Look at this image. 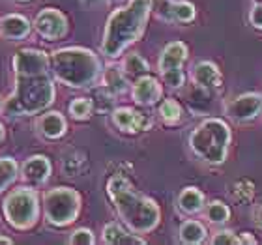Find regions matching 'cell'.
<instances>
[{"instance_id":"1","label":"cell","mask_w":262,"mask_h":245,"mask_svg":"<svg viewBox=\"0 0 262 245\" xmlns=\"http://www.w3.org/2000/svg\"><path fill=\"white\" fill-rule=\"evenodd\" d=\"M15 92L4 103L10 116H32L53 105L56 96L49 77V56L38 49H21L13 56Z\"/></svg>"},{"instance_id":"2","label":"cell","mask_w":262,"mask_h":245,"mask_svg":"<svg viewBox=\"0 0 262 245\" xmlns=\"http://www.w3.org/2000/svg\"><path fill=\"white\" fill-rule=\"evenodd\" d=\"M152 11V0H129L127 6L111 13L103 30L101 53L109 58L120 56L133 41L141 38Z\"/></svg>"},{"instance_id":"3","label":"cell","mask_w":262,"mask_h":245,"mask_svg":"<svg viewBox=\"0 0 262 245\" xmlns=\"http://www.w3.org/2000/svg\"><path fill=\"white\" fill-rule=\"evenodd\" d=\"M107 193H109L120 219L133 232L144 234L159 225L161 212H159L158 204L152 198H148V196L141 195L137 189H133V185L124 176H113L107 182Z\"/></svg>"},{"instance_id":"4","label":"cell","mask_w":262,"mask_h":245,"mask_svg":"<svg viewBox=\"0 0 262 245\" xmlns=\"http://www.w3.org/2000/svg\"><path fill=\"white\" fill-rule=\"evenodd\" d=\"M51 65L56 81L71 88H88L96 84L101 71L98 56L82 47H68L51 55Z\"/></svg>"},{"instance_id":"5","label":"cell","mask_w":262,"mask_h":245,"mask_svg":"<svg viewBox=\"0 0 262 245\" xmlns=\"http://www.w3.org/2000/svg\"><path fill=\"white\" fill-rule=\"evenodd\" d=\"M230 129L223 120L210 118L204 120L189 135V146L193 152L210 165L223 163L229 152Z\"/></svg>"},{"instance_id":"6","label":"cell","mask_w":262,"mask_h":245,"mask_svg":"<svg viewBox=\"0 0 262 245\" xmlns=\"http://www.w3.org/2000/svg\"><path fill=\"white\" fill-rule=\"evenodd\" d=\"M4 217L8 225L17 230L32 229L39 217L38 193L28 187L11 191L4 201Z\"/></svg>"},{"instance_id":"7","label":"cell","mask_w":262,"mask_h":245,"mask_svg":"<svg viewBox=\"0 0 262 245\" xmlns=\"http://www.w3.org/2000/svg\"><path fill=\"white\" fill-rule=\"evenodd\" d=\"M81 212V195L71 187H55L43 195V213L53 227H68Z\"/></svg>"},{"instance_id":"8","label":"cell","mask_w":262,"mask_h":245,"mask_svg":"<svg viewBox=\"0 0 262 245\" xmlns=\"http://www.w3.org/2000/svg\"><path fill=\"white\" fill-rule=\"evenodd\" d=\"M34 27L38 30L41 38L49 39V41H56L66 36L68 32V19L62 11L55 10V8H47V10L39 11Z\"/></svg>"},{"instance_id":"9","label":"cell","mask_w":262,"mask_h":245,"mask_svg":"<svg viewBox=\"0 0 262 245\" xmlns=\"http://www.w3.org/2000/svg\"><path fill=\"white\" fill-rule=\"evenodd\" d=\"M260 110H262V96H258V94H242V96L234 98L227 105L229 116L238 122L253 120L255 116L260 115Z\"/></svg>"},{"instance_id":"10","label":"cell","mask_w":262,"mask_h":245,"mask_svg":"<svg viewBox=\"0 0 262 245\" xmlns=\"http://www.w3.org/2000/svg\"><path fill=\"white\" fill-rule=\"evenodd\" d=\"M113 122L118 129L127 131V133H137V131H146L152 122L148 116H144L139 110L133 109H116L113 113Z\"/></svg>"},{"instance_id":"11","label":"cell","mask_w":262,"mask_h":245,"mask_svg":"<svg viewBox=\"0 0 262 245\" xmlns=\"http://www.w3.org/2000/svg\"><path fill=\"white\" fill-rule=\"evenodd\" d=\"M23 180L32 185H41L49 180L51 176V161L45 155H32L23 165Z\"/></svg>"},{"instance_id":"12","label":"cell","mask_w":262,"mask_h":245,"mask_svg":"<svg viewBox=\"0 0 262 245\" xmlns=\"http://www.w3.org/2000/svg\"><path fill=\"white\" fill-rule=\"evenodd\" d=\"M187 58V47L182 41H172L163 49L159 56V71L167 73V71H178L182 70V64Z\"/></svg>"},{"instance_id":"13","label":"cell","mask_w":262,"mask_h":245,"mask_svg":"<svg viewBox=\"0 0 262 245\" xmlns=\"http://www.w3.org/2000/svg\"><path fill=\"white\" fill-rule=\"evenodd\" d=\"M30 30H32L30 21L19 13L6 15L0 21V36L4 39H23L30 34Z\"/></svg>"},{"instance_id":"14","label":"cell","mask_w":262,"mask_h":245,"mask_svg":"<svg viewBox=\"0 0 262 245\" xmlns=\"http://www.w3.org/2000/svg\"><path fill=\"white\" fill-rule=\"evenodd\" d=\"M161 98V84L154 77H141L133 86V99L141 105H152Z\"/></svg>"},{"instance_id":"15","label":"cell","mask_w":262,"mask_h":245,"mask_svg":"<svg viewBox=\"0 0 262 245\" xmlns=\"http://www.w3.org/2000/svg\"><path fill=\"white\" fill-rule=\"evenodd\" d=\"M38 131L45 139H60L68 129L66 118L60 113H45L38 118Z\"/></svg>"},{"instance_id":"16","label":"cell","mask_w":262,"mask_h":245,"mask_svg":"<svg viewBox=\"0 0 262 245\" xmlns=\"http://www.w3.org/2000/svg\"><path fill=\"white\" fill-rule=\"evenodd\" d=\"M103 241L111 245H142L144 240L139 236L131 234L129 230H126L118 223H109L105 225L103 229Z\"/></svg>"},{"instance_id":"17","label":"cell","mask_w":262,"mask_h":245,"mask_svg":"<svg viewBox=\"0 0 262 245\" xmlns=\"http://www.w3.org/2000/svg\"><path fill=\"white\" fill-rule=\"evenodd\" d=\"M193 79H195V82L201 88H215L219 86L221 75H219V70L215 64H212V62H201L193 70Z\"/></svg>"},{"instance_id":"18","label":"cell","mask_w":262,"mask_h":245,"mask_svg":"<svg viewBox=\"0 0 262 245\" xmlns=\"http://www.w3.org/2000/svg\"><path fill=\"white\" fill-rule=\"evenodd\" d=\"M178 206L186 213H195L201 212L204 206V195L196 187H187L180 193L178 196Z\"/></svg>"},{"instance_id":"19","label":"cell","mask_w":262,"mask_h":245,"mask_svg":"<svg viewBox=\"0 0 262 245\" xmlns=\"http://www.w3.org/2000/svg\"><path fill=\"white\" fill-rule=\"evenodd\" d=\"M103 82H105V88H107V92L115 94V96H116V94H124L127 90L126 75L122 73L120 68H109V70L105 71Z\"/></svg>"},{"instance_id":"20","label":"cell","mask_w":262,"mask_h":245,"mask_svg":"<svg viewBox=\"0 0 262 245\" xmlns=\"http://www.w3.org/2000/svg\"><path fill=\"white\" fill-rule=\"evenodd\" d=\"M206 238V229L199 221H186L180 227V240L184 243H201Z\"/></svg>"},{"instance_id":"21","label":"cell","mask_w":262,"mask_h":245,"mask_svg":"<svg viewBox=\"0 0 262 245\" xmlns=\"http://www.w3.org/2000/svg\"><path fill=\"white\" fill-rule=\"evenodd\" d=\"M17 174H19V165H17L15 159H0V193L6 191V187H10L17 180Z\"/></svg>"},{"instance_id":"22","label":"cell","mask_w":262,"mask_h":245,"mask_svg":"<svg viewBox=\"0 0 262 245\" xmlns=\"http://www.w3.org/2000/svg\"><path fill=\"white\" fill-rule=\"evenodd\" d=\"M170 15L176 23H189L195 19V6L189 2H172Z\"/></svg>"},{"instance_id":"23","label":"cell","mask_w":262,"mask_h":245,"mask_svg":"<svg viewBox=\"0 0 262 245\" xmlns=\"http://www.w3.org/2000/svg\"><path fill=\"white\" fill-rule=\"evenodd\" d=\"M159 116H161L165 122H169V124L178 122L180 120V116H182L180 103L174 101V99H165L163 103L159 105Z\"/></svg>"},{"instance_id":"24","label":"cell","mask_w":262,"mask_h":245,"mask_svg":"<svg viewBox=\"0 0 262 245\" xmlns=\"http://www.w3.org/2000/svg\"><path fill=\"white\" fill-rule=\"evenodd\" d=\"M124 70H126V73H129V75H144L148 71V62L144 60L141 55L133 53V55L126 56Z\"/></svg>"},{"instance_id":"25","label":"cell","mask_w":262,"mask_h":245,"mask_svg":"<svg viewBox=\"0 0 262 245\" xmlns=\"http://www.w3.org/2000/svg\"><path fill=\"white\" fill-rule=\"evenodd\" d=\"M70 113L73 118H77V120H84V118H88L90 113H92V101L86 98L73 99L70 105Z\"/></svg>"},{"instance_id":"26","label":"cell","mask_w":262,"mask_h":245,"mask_svg":"<svg viewBox=\"0 0 262 245\" xmlns=\"http://www.w3.org/2000/svg\"><path fill=\"white\" fill-rule=\"evenodd\" d=\"M206 217L210 219L212 223H225V221H229V217H230V210L225 206L223 202H212V204L206 208Z\"/></svg>"},{"instance_id":"27","label":"cell","mask_w":262,"mask_h":245,"mask_svg":"<svg viewBox=\"0 0 262 245\" xmlns=\"http://www.w3.org/2000/svg\"><path fill=\"white\" fill-rule=\"evenodd\" d=\"M94 241H96V240H94L92 230H88V229L75 230V232L71 234V238H70V243H73V245H92Z\"/></svg>"},{"instance_id":"28","label":"cell","mask_w":262,"mask_h":245,"mask_svg":"<svg viewBox=\"0 0 262 245\" xmlns=\"http://www.w3.org/2000/svg\"><path fill=\"white\" fill-rule=\"evenodd\" d=\"M212 243L215 245H238L242 243L240 238H236L232 232H229V230H223V232H217V234L213 236Z\"/></svg>"},{"instance_id":"29","label":"cell","mask_w":262,"mask_h":245,"mask_svg":"<svg viewBox=\"0 0 262 245\" xmlns=\"http://www.w3.org/2000/svg\"><path fill=\"white\" fill-rule=\"evenodd\" d=\"M163 75V81L169 84L170 88H180L184 84V71H167V73H161Z\"/></svg>"},{"instance_id":"30","label":"cell","mask_w":262,"mask_h":245,"mask_svg":"<svg viewBox=\"0 0 262 245\" xmlns=\"http://www.w3.org/2000/svg\"><path fill=\"white\" fill-rule=\"evenodd\" d=\"M249 21L255 28H260L262 30V4H257L249 13Z\"/></svg>"},{"instance_id":"31","label":"cell","mask_w":262,"mask_h":245,"mask_svg":"<svg viewBox=\"0 0 262 245\" xmlns=\"http://www.w3.org/2000/svg\"><path fill=\"white\" fill-rule=\"evenodd\" d=\"M240 240H242V243H251V245L257 243V241L253 240V238H251V236H249V234H244V236H242V238H240Z\"/></svg>"},{"instance_id":"32","label":"cell","mask_w":262,"mask_h":245,"mask_svg":"<svg viewBox=\"0 0 262 245\" xmlns=\"http://www.w3.org/2000/svg\"><path fill=\"white\" fill-rule=\"evenodd\" d=\"M99 2H103V0H82V4H84V6H88V8H90V6H96V4H99Z\"/></svg>"},{"instance_id":"33","label":"cell","mask_w":262,"mask_h":245,"mask_svg":"<svg viewBox=\"0 0 262 245\" xmlns=\"http://www.w3.org/2000/svg\"><path fill=\"white\" fill-rule=\"evenodd\" d=\"M255 217H257V221L262 225V206H260V208H257V213H255Z\"/></svg>"},{"instance_id":"34","label":"cell","mask_w":262,"mask_h":245,"mask_svg":"<svg viewBox=\"0 0 262 245\" xmlns=\"http://www.w3.org/2000/svg\"><path fill=\"white\" fill-rule=\"evenodd\" d=\"M0 243L11 245V243H13V240H10V238H6V236H0Z\"/></svg>"},{"instance_id":"35","label":"cell","mask_w":262,"mask_h":245,"mask_svg":"<svg viewBox=\"0 0 262 245\" xmlns=\"http://www.w3.org/2000/svg\"><path fill=\"white\" fill-rule=\"evenodd\" d=\"M4 137H6V129H4V125L0 124V142L4 141Z\"/></svg>"},{"instance_id":"36","label":"cell","mask_w":262,"mask_h":245,"mask_svg":"<svg viewBox=\"0 0 262 245\" xmlns=\"http://www.w3.org/2000/svg\"><path fill=\"white\" fill-rule=\"evenodd\" d=\"M255 4H262V0H255Z\"/></svg>"},{"instance_id":"37","label":"cell","mask_w":262,"mask_h":245,"mask_svg":"<svg viewBox=\"0 0 262 245\" xmlns=\"http://www.w3.org/2000/svg\"><path fill=\"white\" fill-rule=\"evenodd\" d=\"M0 103H2V98H0Z\"/></svg>"},{"instance_id":"38","label":"cell","mask_w":262,"mask_h":245,"mask_svg":"<svg viewBox=\"0 0 262 245\" xmlns=\"http://www.w3.org/2000/svg\"><path fill=\"white\" fill-rule=\"evenodd\" d=\"M21 2H27V0H21Z\"/></svg>"}]
</instances>
